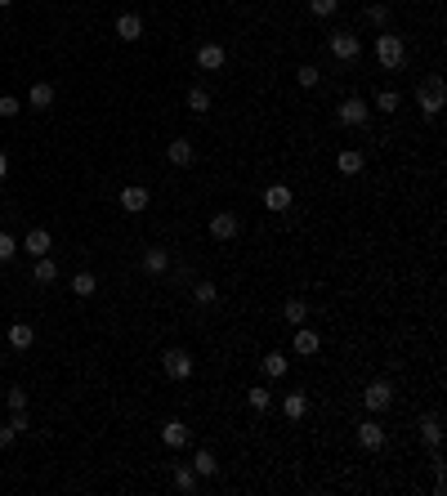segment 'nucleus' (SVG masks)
<instances>
[{
  "label": "nucleus",
  "mask_w": 447,
  "mask_h": 496,
  "mask_svg": "<svg viewBox=\"0 0 447 496\" xmlns=\"http://www.w3.org/2000/svg\"><path fill=\"white\" fill-rule=\"evenodd\" d=\"M416 103H420V112H425L429 121L443 112V103H447V86H443V76H425L416 86Z\"/></svg>",
  "instance_id": "f257e3e1"
},
{
  "label": "nucleus",
  "mask_w": 447,
  "mask_h": 496,
  "mask_svg": "<svg viewBox=\"0 0 447 496\" xmlns=\"http://www.w3.org/2000/svg\"><path fill=\"white\" fill-rule=\"evenodd\" d=\"M376 58H380V67H385V72L403 67V58H407V45H403V36H394V32H380V36H376Z\"/></svg>",
  "instance_id": "f03ea898"
},
{
  "label": "nucleus",
  "mask_w": 447,
  "mask_h": 496,
  "mask_svg": "<svg viewBox=\"0 0 447 496\" xmlns=\"http://www.w3.org/2000/svg\"><path fill=\"white\" fill-rule=\"evenodd\" d=\"M335 116H340V126H367L371 121V107H367V99H358V94H349V99L335 107Z\"/></svg>",
  "instance_id": "7ed1b4c3"
},
{
  "label": "nucleus",
  "mask_w": 447,
  "mask_h": 496,
  "mask_svg": "<svg viewBox=\"0 0 447 496\" xmlns=\"http://www.w3.org/2000/svg\"><path fill=\"white\" fill-rule=\"evenodd\" d=\"M161 371H166L171 380H188V376H192L188 349H166V354H161Z\"/></svg>",
  "instance_id": "20e7f679"
},
{
  "label": "nucleus",
  "mask_w": 447,
  "mask_h": 496,
  "mask_svg": "<svg viewBox=\"0 0 447 496\" xmlns=\"http://www.w3.org/2000/svg\"><path fill=\"white\" fill-rule=\"evenodd\" d=\"M241 233V215H233V210H215L211 215V237L215 241H233Z\"/></svg>",
  "instance_id": "39448f33"
},
{
  "label": "nucleus",
  "mask_w": 447,
  "mask_h": 496,
  "mask_svg": "<svg viewBox=\"0 0 447 496\" xmlns=\"http://www.w3.org/2000/svg\"><path fill=\"white\" fill-rule=\"evenodd\" d=\"M389 403H394V384L389 380H371L367 389H362V407L367 411H385Z\"/></svg>",
  "instance_id": "423d86ee"
},
{
  "label": "nucleus",
  "mask_w": 447,
  "mask_h": 496,
  "mask_svg": "<svg viewBox=\"0 0 447 496\" xmlns=\"http://www.w3.org/2000/svg\"><path fill=\"white\" fill-rule=\"evenodd\" d=\"M148 188H139V184H130V188H121V210H126V215H143V210H148Z\"/></svg>",
  "instance_id": "0eeeda50"
},
{
  "label": "nucleus",
  "mask_w": 447,
  "mask_h": 496,
  "mask_svg": "<svg viewBox=\"0 0 447 496\" xmlns=\"http://www.w3.org/2000/svg\"><path fill=\"white\" fill-rule=\"evenodd\" d=\"M331 54L345 58V63H354V58L362 54V41H358V36H349V32H335L331 36Z\"/></svg>",
  "instance_id": "6e6552de"
},
{
  "label": "nucleus",
  "mask_w": 447,
  "mask_h": 496,
  "mask_svg": "<svg viewBox=\"0 0 447 496\" xmlns=\"http://www.w3.org/2000/svg\"><path fill=\"white\" fill-rule=\"evenodd\" d=\"M224 45H215V41H206V45H197V67L201 72H220L224 67Z\"/></svg>",
  "instance_id": "1a4fd4ad"
},
{
  "label": "nucleus",
  "mask_w": 447,
  "mask_h": 496,
  "mask_svg": "<svg viewBox=\"0 0 447 496\" xmlns=\"http://www.w3.org/2000/svg\"><path fill=\"white\" fill-rule=\"evenodd\" d=\"M318 349H322V335L313 331V326H295V354L300 358H318Z\"/></svg>",
  "instance_id": "9d476101"
},
{
  "label": "nucleus",
  "mask_w": 447,
  "mask_h": 496,
  "mask_svg": "<svg viewBox=\"0 0 447 496\" xmlns=\"http://www.w3.org/2000/svg\"><path fill=\"white\" fill-rule=\"evenodd\" d=\"M358 443L367 447V452H380V447H385V425H380V420H362V425H358Z\"/></svg>",
  "instance_id": "9b49d317"
},
{
  "label": "nucleus",
  "mask_w": 447,
  "mask_h": 496,
  "mask_svg": "<svg viewBox=\"0 0 447 496\" xmlns=\"http://www.w3.org/2000/svg\"><path fill=\"white\" fill-rule=\"evenodd\" d=\"M166 269H171V250H166V246H148V250H143V273L161 277Z\"/></svg>",
  "instance_id": "f8f14e48"
},
{
  "label": "nucleus",
  "mask_w": 447,
  "mask_h": 496,
  "mask_svg": "<svg viewBox=\"0 0 447 496\" xmlns=\"http://www.w3.org/2000/svg\"><path fill=\"white\" fill-rule=\"evenodd\" d=\"M264 206H269L273 215L291 210V188H286V184H269V188H264Z\"/></svg>",
  "instance_id": "ddd939ff"
},
{
  "label": "nucleus",
  "mask_w": 447,
  "mask_h": 496,
  "mask_svg": "<svg viewBox=\"0 0 447 496\" xmlns=\"http://www.w3.org/2000/svg\"><path fill=\"white\" fill-rule=\"evenodd\" d=\"M50 246H54V237L45 233V228H32V233L22 237V250H27V255H36V260H41V255H50Z\"/></svg>",
  "instance_id": "4468645a"
},
{
  "label": "nucleus",
  "mask_w": 447,
  "mask_h": 496,
  "mask_svg": "<svg viewBox=\"0 0 447 496\" xmlns=\"http://www.w3.org/2000/svg\"><path fill=\"white\" fill-rule=\"evenodd\" d=\"M188 438H192V429L184 425V420H166V425H161V443L171 447V452H175V447H184Z\"/></svg>",
  "instance_id": "2eb2a0df"
},
{
  "label": "nucleus",
  "mask_w": 447,
  "mask_h": 496,
  "mask_svg": "<svg viewBox=\"0 0 447 496\" xmlns=\"http://www.w3.org/2000/svg\"><path fill=\"white\" fill-rule=\"evenodd\" d=\"M116 36L135 45L139 36H143V18H139V14H121V18H116Z\"/></svg>",
  "instance_id": "dca6fc26"
},
{
  "label": "nucleus",
  "mask_w": 447,
  "mask_h": 496,
  "mask_svg": "<svg viewBox=\"0 0 447 496\" xmlns=\"http://www.w3.org/2000/svg\"><path fill=\"white\" fill-rule=\"evenodd\" d=\"M50 103H54V86H50V81H41V86L27 90V107H32V112H45Z\"/></svg>",
  "instance_id": "f3484780"
},
{
  "label": "nucleus",
  "mask_w": 447,
  "mask_h": 496,
  "mask_svg": "<svg viewBox=\"0 0 447 496\" xmlns=\"http://www.w3.org/2000/svg\"><path fill=\"white\" fill-rule=\"evenodd\" d=\"M67 286H72V295H81V300H90L94 291H99V277H94L90 269H81V273H76V277H72V282H67Z\"/></svg>",
  "instance_id": "a211bd4d"
},
{
  "label": "nucleus",
  "mask_w": 447,
  "mask_h": 496,
  "mask_svg": "<svg viewBox=\"0 0 447 496\" xmlns=\"http://www.w3.org/2000/svg\"><path fill=\"white\" fill-rule=\"evenodd\" d=\"M420 438H425L429 447H439V443H443V420L434 416V411H429V416H420Z\"/></svg>",
  "instance_id": "6ab92c4d"
},
{
  "label": "nucleus",
  "mask_w": 447,
  "mask_h": 496,
  "mask_svg": "<svg viewBox=\"0 0 447 496\" xmlns=\"http://www.w3.org/2000/svg\"><path fill=\"white\" fill-rule=\"evenodd\" d=\"M282 322L305 326L309 322V304H305V300H286V304H282Z\"/></svg>",
  "instance_id": "aec40b11"
},
{
  "label": "nucleus",
  "mask_w": 447,
  "mask_h": 496,
  "mask_svg": "<svg viewBox=\"0 0 447 496\" xmlns=\"http://www.w3.org/2000/svg\"><path fill=\"white\" fill-rule=\"evenodd\" d=\"M166 156H171V166H179V170H184V166H192V143H188V139H175L171 148H166Z\"/></svg>",
  "instance_id": "412c9836"
},
{
  "label": "nucleus",
  "mask_w": 447,
  "mask_h": 496,
  "mask_svg": "<svg viewBox=\"0 0 447 496\" xmlns=\"http://www.w3.org/2000/svg\"><path fill=\"white\" fill-rule=\"evenodd\" d=\"M192 469H197V478H211L215 469H220V461H215V452H211V447H201V452L192 456Z\"/></svg>",
  "instance_id": "4be33fe9"
},
{
  "label": "nucleus",
  "mask_w": 447,
  "mask_h": 496,
  "mask_svg": "<svg viewBox=\"0 0 447 496\" xmlns=\"http://www.w3.org/2000/svg\"><path fill=\"white\" fill-rule=\"evenodd\" d=\"M286 371H291V362H286L282 354H277V349H273V354H264V376H273V380H282V376H286Z\"/></svg>",
  "instance_id": "5701e85b"
},
{
  "label": "nucleus",
  "mask_w": 447,
  "mask_h": 496,
  "mask_svg": "<svg viewBox=\"0 0 447 496\" xmlns=\"http://www.w3.org/2000/svg\"><path fill=\"white\" fill-rule=\"evenodd\" d=\"M32 340H36V331H32L27 322H14V326H9V344H14V349H32Z\"/></svg>",
  "instance_id": "b1692460"
},
{
  "label": "nucleus",
  "mask_w": 447,
  "mask_h": 496,
  "mask_svg": "<svg viewBox=\"0 0 447 496\" xmlns=\"http://www.w3.org/2000/svg\"><path fill=\"white\" fill-rule=\"evenodd\" d=\"M175 492H197V469L192 465H175Z\"/></svg>",
  "instance_id": "393cba45"
},
{
  "label": "nucleus",
  "mask_w": 447,
  "mask_h": 496,
  "mask_svg": "<svg viewBox=\"0 0 447 496\" xmlns=\"http://www.w3.org/2000/svg\"><path fill=\"white\" fill-rule=\"evenodd\" d=\"M335 166H340V175H358L362 170V152L358 148H345L340 156H335Z\"/></svg>",
  "instance_id": "a878e982"
},
{
  "label": "nucleus",
  "mask_w": 447,
  "mask_h": 496,
  "mask_svg": "<svg viewBox=\"0 0 447 496\" xmlns=\"http://www.w3.org/2000/svg\"><path fill=\"white\" fill-rule=\"evenodd\" d=\"M188 112H197V116H206V112H211V94L201 90V86H192V90H188Z\"/></svg>",
  "instance_id": "bb28decb"
},
{
  "label": "nucleus",
  "mask_w": 447,
  "mask_h": 496,
  "mask_svg": "<svg viewBox=\"0 0 447 496\" xmlns=\"http://www.w3.org/2000/svg\"><path fill=\"white\" fill-rule=\"evenodd\" d=\"M32 277H36V282H41V286H50L54 277H58V264H54L50 255H41V260H36V273H32Z\"/></svg>",
  "instance_id": "cd10ccee"
},
{
  "label": "nucleus",
  "mask_w": 447,
  "mask_h": 496,
  "mask_svg": "<svg viewBox=\"0 0 447 496\" xmlns=\"http://www.w3.org/2000/svg\"><path fill=\"white\" fill-rule=\"evenodd\" d=\"M282 411H286V416H291V420H305V411H309V398H305V394H286Z\"/></svg>",
  "instance_id": "c85d7f7f"
},
{
  "label": "nucleus",
  "mask_w": 447,
  "mask_h": 496,
  "mask_svg": "<svg viewBox=\"0 0 447 496\" xmlns=\"http://www.w3.org/2000/svg\"><path fill=\"white\" fill-rule=\"evenodd\" d=\"M246 403L255 407V411H269V407H273V394L264 389V384H251V389H246Z\"/></svg>",
  "instance_id": "c756f323"
},
{
  "label": "nucleus",
  "mask_w": 447,
  "mask_h": 496,
  "mask_svg": "<svg viewBox=\"0 0 447 496\" xmlns=\"http://www.w3.org/2000/svg\"><path fill=\"white\" fill-rule=\"evenodd\" d=\"M192 300H197V304H215V300H220V286H215V282H197V286H192Z\"/></svg>",
  "instance_id": "7c9ffc66"
},
{
  "label": "nucleus",
  "mask_w": 447,
  "mask_h": 496,
  "mask_svg": "<svg viewBox=\"0 0 447 496\" xmlns=\"http://www.w3.org/2000/svg\"><path fill=\"white\" fill-rule=\"evenodd\" d=\"M398 103H403V99H398V90H380V94H376V107H380L385 116L398 112Z\"/></svg>",
  "instance_id": "2f4dec72"
},
{
  "label": "nucleus",
  "mask_w": 447,
  "mask_h": 496,
  "mask_svg": "<svg viewBox=\"0 0 447 496\" xmlns=\"http://www.w3.org/2000/svg\"><path fill=\"white\" fill-rule=\"evenodd\" d=\"M295 81H300V86H305V90H313V86H318V67H313V63L295 67Z\"/></svg>",
  "instance_id": "473e14b6"
},
{
  "label": "nucleus",
  "mask_w": 447,
  "mask_h": 496,
  "mask_svg": "<svg viewBox=\"0 0 447 496\" xmlns=\"http://www.w3.org/2000/svg\"><path fill=\"white\" fill-rule=\"evenodd\" d=\"M14 255H18V241L9 237L5 228H0V264H5V260H14Z\"/></svg>",
  "instance_id": "72a5a7b5"
},
{
  "label": "nucleus",
  "mask_w": 447,
  "mask_h": 496,
  "mask_svg": "<svg viewBox=\"0 0 447 496\" xmlns=\"http://www.w3.org/2000/svg\"><path fill=\"white\" fill-rule=\"evenodd\" d=\"M5 403H9V411H27V389H18V384H14V389L5 394Z\"/></svg>",
  "instance_id": "f704fd0d"
},
{
  "label": "nucleus",
  "mask_w": 447,
  "mask_h": 496,
  "mask_svg": "<svg viewBox=\"0 0 447 496\" xmlns=\"http://www.w3.org/2000/svg\"><path fill=\"white\" fill-rule=\"evenodd\" d=\"M335 5H340V0H309L313 18H331V14H335Z\"/></svg>",
  "instance_id": "c9c22d12"
},
{
  "label": "nucleus",
  "mask_w": 447,
  "mask_h": 496,
  "mask_svg": "<svg viewBox=\"0 0 447 496\" xmlns=\"http://www.w3.org/2000/svg\"><path fill=\"white\" fill-rule=\"evenodd\" d=\"M18 112H22V103L14 99V94H0V116L9 121V116H18Z\"/></svg>",
  "instance_id": "e433bc0d"
},
{
  "label": "nucleus",
  "mask_w": 447,
  "mask_h": 496,
  "mask_svg": "<svg viewBox=\"0 0 447 496\" xmlns=\"http://www.w3.org/2000/svg\"><path fill=\"white\" fill-rule=\"evenodd\" d=\"M367 18L376 22V27H389V9H385V5H371V9H367Z\"/></svg>",
  "instance_id": "4c0bfd02"
},
{
  "label": "nucleus",
  "mask_w": 447,
  "mask_h": 496,
  "mask_svg": "<svg viewBox=\"0 0 447 496\" xmlns=\"http://www.w3.org/2000/svg\"><path fill=\"white\" fill-rule=\"evenodd\" d=\"M14 438H18V434H14V425H0V452H5V447L14 443Z\"/></svg>",
  "instance_id": "58836bf2"
},
{
  "label": "nucleus",
  "mask_w": 447,
  "mask_h": 496,
  "mask_svg": "<svg viewBox=\"0 0 447 496\" xmlns=\"http://www.w3.org/2000/svg\"><path fill=\"white\" fill-rule=\"evenodd\" d=\"M9 425H14V434H27V411H14V420H9Z\"/></svg>",
  "instance_id": "ea45409f"
},
{
  "label": "nucleus",
  "mask_w": 447,
  "mask_h": 496,
  "mask_svg": "<svg viewBox=\"0 0 447 496\" xmlns=\"http://www.w3.org/2000/svg\"><path fill=\"white\" fill-rule=\"evenodd\" d=\"M5 179H9V156L0 152V184H5Z\"/></svg>",
  "instance_id": "a19ab883"
},
{
  "label": "nucleus",
  "mask_w": 447,
  "mask_h": 496,
  "mask_svg": "<svg viewBox=\"0 0 447 496\" xmlns=\"http://www.w3.org/2000/svg\"><path fill=\"white\" fill-rule=\"evenodd\" d=\"M9 5H14V0H0V9H9Z\"/></svg>",
  "instance_id": "79ce46f5"
}]
</instances>
